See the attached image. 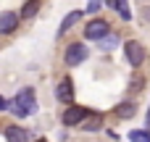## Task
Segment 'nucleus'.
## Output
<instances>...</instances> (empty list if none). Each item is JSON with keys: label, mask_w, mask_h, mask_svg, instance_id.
Masks as SVG:
<instances>
[{"label": "nucleus", "mask_w": 150, "mask_h": 142, "mask_svg": "<svg viewBox=\"0 0 150 142\" xmlns=\"http://www.w3.org/2000/svg\"><path fill=\"white\" fill-rule=\"evenodd\" d=\"M37 111V100H34V90L32 87H24L11 103H8V113L18 116V119H26Z\"/></svg>", "instance_id": "nucleus-1"}, {"label": "nucleus", "mask_w": 150, "mask_h": 142, "mask_svg": "<svg viewBox=\"0 0 150 142\" xmlns=\"http://www.w3.org/2000/svg\"><path fill=\"white\" fill-rule=\"evenodd\" d=\"M87 55H90V50H87L82 42H71V45L66 47L63 61H66V66H79V63H84V61H87Z\"/></svg>", "instance_id": "nucleus-2"}, {"label": "nucleus", "mask_w": 150, "mask_h": 142, "mask_svg": "<svg viewBox=\"0 0 150 142\" xmlns=\"http://www.w3.org/2000/svg\"><path fill=\"white\" fill-rule=\"evenodd\" d=\"M124 55H127V61L132 63V69H137V66L145 63V47H142L140 42H134V40L124 42Z\"/></svg>", "instance_id": "nucleus-3"}, {"label": "nucleus", "mask_w": 150, "mask_h": 142, "mask_svg": "<svg viewBox=\"0 0 150 142\" xmlns=\"http://www.w3.org/2000/svg\"><path fill=\"white\" fill-rule=\"evenodd\" d=\"M111 32V26H108V21H103V18H95V21H90L87 26H84V40H103L105 34Z\"/></svg>", "instance_id": "nucleus-4"}, {"label": "nucleus", "mask_w": 150, "mask_h": 142, "mask_svg": "<svg viewBox=\"0 0 150 142\" xmlns=\"http://www.w3.org/2000/svg\"><path fill=\"white\" fill-rule=\"evenodd\" d=\"M87 116H90L87 108H82V105H69V108L63 111V124H66V126H76V124H82Z\"/></svg>", "instance_id": "nucleus-5"}, {"label": "nucleus", "mask_w": 150, "mask_h": 142, "mask_svg": "<svg viewBox=\"0 0 150 142\" xmlns=\"http://www.w3.org/2000/svg\"><path fill=\"white\" fill-rule=\"evenodd\" d=\"M55 97H58L61 103H66V105H71V100H74V82H71L69 76L58 82V87H55Z\"/></svg>", "instance_id": "nucleus-6"}, {"label": "nucleus", "mask_w": 150, "mask_h": 142, "mask_svg": "<svg viewBox=\"0 0 150 142\" xmlns=\"http://www.w3.org/2000/svg\"><path fill=\"white\" fill-rule=\"evenodd\" d=\"M18 18L21 16H16L13 11H3L0 13V34H13L18 26Z\"/></svg>", "instance_id": "nucleus-7"}, {"label": "nucleus", "mask_w": 150, "mask_h": 142, "mask_svg": "<svg viewBox=\"0 0 150 142\" xmlns=\"http://www.w3.org/2000/svg\"><path fill=\"white\" fill-rule=\"evenodd\" d=\"M5 140L8 142H29L32 134L26 129H21V126H5Z\"/></svg>", "instance_id": "nucleus-8"}, {"label": "nucleus", "mask_w": 150, "mask_h": 142, "mask_svg": "<svg viewBox=\"0 0 150 142\" xmlns=\"http://www.w3.org/2000/svg\"><path fill=\"white\" fill-rule=\"evenodd\" d=\"M76 21H82V11H71V13H69V16L61 21V29H58V34H66V32H69V29H71Z\"/></svg>", "instance_id": "nucleus-9"}, {"label": "nucleus", "mask_w": 150, "mask_h": 142, "mask_svg": "<svg viewBox=\"0 0 150 142\" xmlns=\"http://www.w3.org/2000/svg\"><path fill=\"white\" fill-rule=\"evenodd\" d=\"M134 113H137V105L134 103H119L116 105V116L119 119H132Z\"/></svg>", "instance_id": "nucleus-10"}, {"label": "nucleus", "mask_w": 150, "mask_h": 142, "mask_svg": "<svg viewBox=\"0 0 150 142\" xmlns=\"http://www.w3.org/2000/svg\"><path fill=\"white\" fill-rule=\"evenodd\" d=\"M37 11H40V0H26L21 8V18H32V16H37Z\"/></svg>", "instance_id": "nucleus-11"}, {"label": "nucleus", "mask_w": 150, "mask_h": 142, "mask_svg": "<svg viewBox=\"0 0 150 142\" xmlns=\"http://www.w3.org/2000/svg\"><path fill=\"white\" fill-rule=\"evenodd\" d=\"M127 140L129 142H150V132L148 129H132L127 134Z\"/></svg>", "instance_id": "nucleus-12"}, {"label": "nucleus", "mask_w": 150, "mask_h": 142, "mask_svg": "<svg viewBox=\"0 0 150 142\" xmlns=\"http://www.w3.org/2000/svg\"><path fill=\"white\" fill-rule=\"evenodd\" d=\"M100 126H103V119H100V116H92V119H84V121H82V129H84V132H98Z\"/></svg>", "instance_id": "nucleus-13"}, {"label": "nucleus", "mask_w": 150, "mask_h": 142, "mask_svg": "<svg viewBox=\"0 0 150 142\" xmlns=\"http://www.w3.org/2000/svg\"><path fill=\"white\" fill-rule=\"evenodd\" d=\"M108 5H111V8H116V11L121 13V18H127V21L132 18V11L127 8V3H124V0H108Z\"/></svg>", "instance_id": "nucleus-14"}, {"label": "nucleus", "mask_w": 150, "mask_h": 142, "mask_svg": "<svg viewBox=\"0 0 150 142\" xmlns=\"http://www.w3.org/2000/svg\"><path fill=\"white\" fill-rule=\"evenodd\" d=\"M116 45H119V34H113V32L105 34V37L100 40V50H113Z\"/></svg>", "instance_id": "nucleus-15"}, {"label": "nucleus", "mask_w": 150, "mask_h": 142, "mask_svg": "<svg viewBox=\"0 0 150 142\" xmlns=\"http://www.w3.org/2000/svg\"><path fill=\"white\" fill-rule=\"evenodd\" d=\"M129 90L132 92H142V76H134V82L129 84Z\"/></svg>", "instance_id": "nucleus-16"}, {"label": "nucleus", "mask_w": 150, "mask_h": 142, "mask_svg": "<svg viewBox=\"0 0 150 142\" xmlns=\"http://www.w3.org/2000/svg\"><path fill=\"white\" fill-rule=\"evenodd\" d=\"M87 11H90V13H98V11H100V0H92V3L87 5Z\"/></svg>", "instance_id": "nucleus-17"}, {"label": "nucleus", "mask_w": 150, "mask_h": 142, "mask_svg": "<svg viewBox=\"0 0 150 142\" xmlns=\"http://www.w3.org/2000/svg\"><path fill=\"white\" fill-rule=\"evenodd\" d=\"M0 111H8V100H3V97H0Z\"/></svg>", "instance_id": "nucleus-18"}]
</instances>
